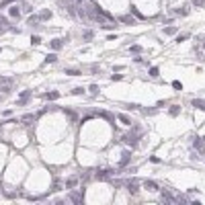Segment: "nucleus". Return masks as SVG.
Instances as JSON below:
<instances>
[{
  "label": "nucleus",
  "instance_id": "f257e3e1",
  "mask_svg": "<svg viewBox=\"0 0 205 205\" xmlns=\"http://www.w3.org/2000/svg\"><path fill=\"white\" fill-rule=\"evenodd\" d=\"M140 136H144V129L140 127V125H133V131L131 133H125V136L121 137L123 144H127L131 150H136L137 148V140H140Z\"/></svg>",
  "mask_w": 205,
  "mask_h": 205
},
{
  "label": "nucleus",
  "instance_id": "f03ea898",
  "mask_svg": "<svg viewBox=\"0 0 205 205\" xmlns=\"http://www.w3.org/2000/svg\"><path fill=\"white\" fill-rule=\"evenodd\" d=\"M70 201H74V203H82L84 201V189H70Z\"/></svg>",
  "mask_w": 205,
  "mask_h": 205
},
{
  "label": "nucleus",
  "instance_id": "7ed1b4c3",
  "mask_svg": "<svg viewBox=\"0 0 205 205\" xmlns=\"http://www.w3.org/2000/svg\"><path fill=\"white\" fill-rule=\"evenodd\" d=\"M31 96H33V90H20L19 99H17V105H20V107H23V105H27Z\"/></svg>",
  "mask_w": 205,
  "mask_h": 205
},
{
  "label": "nucleus",
  "instance_id": "20e7f679",
  "mask_svg": "<svg viewBox=\"0 0 205 205\" xmlns=\"http://www.w3.org/2000/svg\"><path fill=\"white\" fill-rule=\"evenodd\" d=\"M125 189H127V193H129V195H136V193L140 191V183H137L136 178H129V181L125 183Z\"/></svg>",
  "mask_w": 205,
  "mask_h": 205
},
{
  "label": "nucleus",
  "instance_id": "39448f33",
  "mask_svg": "<svg viewBox=\"0 0 205 205\" xmlns=\"http://www.w3.org/2000/svg\"><path fill=\"white\" fill-rule=\"evenodd\" d=\"M64 43H66V39H62V37H55V39L49 41V49H51V51H60V49L64 47Z\"/></svg>",
  "mask_w": 205,
  "mask_h": 205
},
{
  "label": "nucleus",
  "instance_id": "423d86ee",
  "mask_svg": "<svg viewBox=\"0 0 205 205\" xmlns=\"http://www.w3.org/2000/svg\"><path fill=\"white\" fill-rule=\"evenodd\" d=\"M35 119H37V115H35V113H25V115L19 119V123H23L25 127H29L31 123H35Z\"/></svg>",
  "mask_w": 205,
  "mask_h": 205
},
{
  "label": "nucleus",
  "instance_id": "0eeeda50",
  "mask_svg": "<svg viewBox=\"0 0 205 205\" xmlns=\"http://www.w3.org/2000/svg\"><path fill=\"white\" fill-rule=\"evenodd\" d=\"M160 203H177V197H174L170 191H162V195H160Z\"/></svg>",
  "mask_w": 205,
  "mask_h": 205
},
{
  "label": "nucleus",
  "instance_id": "6e6552de",
  "mask_svg": "<svg viewBox=\"0 0 205 205\" xmlns=\"http://www.w3.org/2000/svg\"><path fill=\"white\" fill-rule=\"evenodd\" d=\"M142 187L146 189V191H150V193H156L158 189H160V187H158V183H156V181H152V178H150V181H144Z\"/></svg>",
  "mask_w": 205,
  "mask_h": 205
},
{
  "label": "nucleus",
  "instance_id": "1a4fd4ad",
  "mask_svg": "<svg viewBox=\"0 0 205 205\" xmlns=\"http://www.w3.org/2000/svg\"><path fill=\"white\" fill-rule=\"evenodd\" d=\"M193 148L203 154V152H205V140H203V137H193Z\"/></svg>",
  "mask_w": 205,
  "mask_h": 205
},
{
  "label": "nucleus",
  "instance_id": "9d476101",
  "mask_svg": "<svg viewBox=\"0 0 205 205\" xmlns=\"http://www.w3.org/2000/svg\"><path fill=\"white\" fill-rule=\"evenodd\" d=\"M111 174H113V170H107V168H99L95 177L99 178V181H105V178H109Z\"/></svg>",
  "mask_w": 205,
  "mask_h": 205
},
{
  "label": "nucleus",
  "instance_id": "9b49d317",
  "mask_svg": "<svg viewBox=\"0 0 205 205\" xmlns=\"http://www.w3.org/2000/svg\"><path fill=\"white\" fill-rule=\"evenodd\" d=\"M37 17H39V20L43 23V20H49V19H51V17H54V13H51V10H47V8H43V10H39V13H37Z\"/></svg>",
  "mask_w": 205,
  "mask_h": 205
},
{
  "label": "nucleus",
  "instance_id": "f8f14e48",
  "mask_svg": "<svg viewBox=\"0 0 205 205\" xmlns=\"http://www.w3.org/2000/svg\"><path fill=\"white\" fill-rule=\"evenodd\" d=\"M76 184H78V177H70V178H66L64 187L66 189H76Z\"/></svg>",
  "mask_w": 205,
  "mask_h": 205
},
{
  "label": "nucleus",
  "instance_id": "ddd939ff",
  "mask_svg": "<svg viewBox=\"0 0 205 205\" xmlns=\"http://www.w3.org/2000/svg\"><path fill=\"white\" fill-rule=\"evenodd\" d=\"M8 29H10V23H8V19L0 17V35H2V33H6Z\"/></svg>",
  "mask_w": 205,
  "mask_h": 205
},
{
  "label": "nucleus",
  "instance_id": "4468645a",
  "mask_svg": "<svg viewBox=\"0 0 205 205\" xmlns=\"http://www.w3.org/2000/svg\"><path fill=\"white\" fill-rule=\"evenodd\" d=\"M193 107L199 111H205V101L203 99H193Z\"/></svg>",
  "mask_w": 205,
  "mask_h": 205
},
{
  "label": "nucleus",
  "instance_id": "2eb2a0df",
  "mask_svg": "<svg viewBox=\"0 0 205 205\" xmlns=\"http://www.w3.org/2000/svg\"><path fill=\"white\" fill-rule=\"evenodd\" d=\"M58 62V54L55 51H49L47 55H45V64H55Z\"/></svg>",
  "mask_w": 205,
  "mask_h": 205
},
{
  "label": "nucleus",
  "instance_id": "dca6fc26",
  "mask_svg": "<svg viewBox=\"0 0 205 205\" xmlns=\"http://www.w3.org/2000/svg\"><path fill=\"white\" fill-rule=\"evenodd\" d=\"M39 17H37V14H33V17H29L27 19V25H31V27H39Z\"/></svg>",
  "mask_w": 205,
  "mask_h": 205
},
{
  "label": "nucleus",
  "instance_id": "f3484780",
  "mask_svg": "<svg viewBox=\"0 0 205 205\" xmlns=\"http://www.w3.org/2000/svg\"><path fill=\"white\" fill-rule=\"evenodd\" d=\"M117 119H119V121H121L123 125H133V121H131V119H129L127 115H123V113H119V115H117Z\"/></svg>",
  "mask_w": 205,
  "mask_h": 205
},
{
  "label": "nucleus",
  "instance_id": "a211bd4d",
  "mask_svg": "<svg viewBox=\"0 0 205 205\" xmlns=\"http://www.w3.org/2000/svg\"><path fill=\"white\" fill-rule=\"evenodd\" d=\"M129 158H131V152H129V150H125V152L121 154V162H119V164H121V166H125V164L129 162Z\"/></svg>",
  "mask_w": 205,
  "mask_h": 205
},
{
  "label": "nucleus",
  "instance_id": "6ab92c4d",
  "mask_svg": "<svg viewBox=\"0 0 205 205\" xmlns=\"http://www.w3.org/2000/svg\"><path fill=\"white\" fill-rule=\"evenodd\" d=\"M45 99H47V101H58V99H60V92H58V90H51V92H45Z\"/></svg>",
  "mask_w": 205,
  "mask_h": 205
},
{
  "label": "nucleus",
  "instance_id": "aec40b11",
  "mask_svg": "<svg viewBox=\"0 0 205 205\" xmlns=\"http://www.w3.org/2000/svg\"><path fill=\"white\" fill-rule=\"evenodd\" d=\"M168 113H170V117H177V115H181V107H178V105H170V109H168Z\"/></svg>",
  "mask_w": 205,
  "mask_h": 205
},
{
  "label": "nucleus",
  "instance_id": "412c9836",
  "mask_svg": "<svg viewBox=\"0 0 205 205\" xmlns=\"http://www.w3.org/2000/svg\"><path fill=\"white\" fill-rule=\"evenodd\" d=\"M10 17H13V19H19V17H20V8L17 6V4L10 6Z\"/></svg>",
  "mask_w": 205,
  "mask_h": 205
},
{
  "label": "nucleus",
  "instance_id": "4be33fe9",
  "mask_svg": "<svg viewBox=\"0 0 205 205\" xmlns=\"http://www.w3.org/2000/svg\"><path fill=\"white\" fill-rule=\"evenodd\" d=\"M121 23H125V25H136V19L129 17V14H125V17H121Z\"/></svg>",
  "mask_w": 205,
  "mask_h": 205
},
{
  "label": "nucleus",
  "instance_id": "5701e85b",
  "mask_svg": "<svg viewBox=\"0 0 205 205\" xmlns=\"http://www.w3.org/2000/svg\"><path fill=\"white\" fill-rule=\"evenodd\" d=\"M174 13H177V14H181V17H187V14L191 13V8H189V6H183V8H177Z\"/></svg>",
  "mask_w": 205,
  "mask_h": 205
},
{
  "label": "nucleus",
  "instance_id": "b1692460",
  "mask_svg": "<svg viewBox=\"0 0 205 205\" xmlns=\"http://www.w3.org/2000/svg\"><path fill=\"white\" fill-rule=\"evenodd\" d=\"M82 37H84V39H86V41H90V39H92V37H95V33H92L90 29H86V31H82Z\"/></svg>",
  "mask_w": 205,
  "mask_h": 205
},
{
  "label": "nucleus",
  "instance_id": "393cba45",
  "mask_svg": "<svg viewBox=\"0 0 205 205\" xmlns=\"http://www.w3.org/2000/svg\"><path fill=\"white\" fill-rule=\"evenodd\" d=\"M99 117H102V119H107V121H113V119H115V117L111 115V113H107V111H101V113H99Z\"/></svg>",
  "mask_w": 205,
  "mask_h": 205
},
{
  "label": "nucleus",
  "instance_id": "a878e982",
  "mask_svg": "<svg viewBox=\"0 0 205 205\" xmlns=\"http://www.w3.org/2000/svg\"><path fill=\"white\" fill-rule=\"evenodd\" d=\"M66 74H70V76H80L82 72H80V70H76V68H66Z\"/></svg>",
  "mask_w": 205,
  "mask_h": 205
},
{
  "label": "nucleus",
  "instance_id": "bb28decb",
  "mask_svg": "<svg viewBox=\"0 0 205 205\" xmlns=\"http://www.w3.org/2000/svg\"><path fill=\"white\" fill-rule=\"evenodd\" d=\"M150 76L152 78H158V76H160V70H158L156 66H150Z\"/></svg>",
  "mask_w": 205,
  "mask_h": 205
},
{
  "label": "nucleus",
  "instance_id": "cd10ccee",
  "mask_svg": "<svg viewBox=\"0 0 205 205\" xmlns=\"http://www.w3.org/2000/svg\"><path fill=\"white\" fill-rule=\"evenodd\" d=\"M39 43H41L39 35H31V45H39Z\"/></svg>",
  "mask_w": 205,
  "mask_h": 205
},
{
  "label": "nucleus",
  "instance_id": "c85d7f7f",
  "mask_svg": "<svg viewBox=\"0 0 205 205\" xmlns=\"http://www.w3.org/2000/svg\"><path fill=\"white\" fill-rule=\"evenodd\" d=\"M177 33V27H166L164 29V35H174Z\"/></svg>",
  "mask_w": 205,
  "mask_h": 205
},
{
  "label": "nucleus",
  "instance_id": "c756f323",
  "mask_svg": "<svg viewBox=\"0 0 205 205\" xmlns=\"http://www.w3.org/2000/svg\"><path fill=\"white\" fill-rule=\"evenodd\" d=\"M64 113H66V115H68L70 119H72V121H76V113H74V111H68V109H64Z\"/></svg>",
  "mask_w": 205,
  "mask_h": 205
},
{
  "label": "nucleus",
  "instance_id": "7c9ffc66",
  "mask_svg": "<svg viewBox=\"0 0 205 205\" xmlns=\"http://www.w3.org/2000/svg\"><path fill=\"white\" fill-rule=\"evenodd\" d=\"M82 92H84V88H82V86H76V88H72V95H82Z\"/></svg>",
  "mask_w": 205,
  "mask_h": 205
},
{
  "label": "nucleus",
  "instance_id": "2f4dec72",
  "mask_svg": "<svg viewBox=\"0 0 205 205\" xmlns=\"http://www.w3.org/2000/svg\"><path fill=\"white\" fill-rule=\"evenodd\" d=\"M189 37V33H181V35H177V43H181V41H184Z\"/></svg>",
  "mask_w": 205,
  "mask_h": 205
},
{
  "label": "nucleus",
  "instance_id": "473e14b6",
  "mask_svg": "<svg viewBox=\"0 0 205 205\" xmlns=\"http://www.w3.org/2000/svg\"><path fill=\"white\" fill-rule=\"evenodd\" d=\"M193 6H197V8L205 6V0H193Z\"/></svg>",
  "mask_w": 205,
  "mask_h": 205
},
{
  "label": "nucleus",
  "instance_id": "72a5a7b5",
  "mask_svg": "<svg viewBox=\"0 0 205 205\" xmlns=\"http://www.w3.org/2000/svg\"><path fill=\"white\" fill-rule=\"evenodd\" d=\"M172 88H177V90H183V84L178 80H172Z\"/></svg>",
  "mask_w": 205,
  "mask_h": 205
},
{
  "label": "nucleus",
  "instance_id": "f704fd0d",
  "mask_svg": "<svg viewBox=\"0 0 205 205\" xmlns=\"http://www.w3.org/2000/svg\"><path fill=\"white\" fill-rule=\"evenodd\" d=\"M131 51L133 54H142V45H131Z\"/></svg>",
  "mask_w": 205,
  "mask_h": 205
},
{
  "label": "nucleus",
  "instance_id": "c9c22d12",
  "mask_svg": "<svg viewBox=\"0 0 205 205\" xmlns=\"http://www.w3.org/2000/svg\"><path fill=\"white\" fill-rule=\"evenodd\" d=\"M150 162H152V164H160V162H162V160H160V158H158V156H150Z\"/></svg>",
  "mask_w": 205,
  "mask_h": 205
},
{
  "label": "nucleus",
  "instance_id": "e433bc0d",
  "mask_svg": "<svg viewBox=\"0 0 205 205\" xmlns=\"http://www.w3.org/2000/svg\"><path fill=\"white\" fill-rule=\"evenodd\" d=\"M90 92H92V95H99V86H96V84H90Z\"/></svg>",
  "mask_w": 205,
  "mask_h": 205
},
{
  "label": "nucleus",
  "instance_id": "4c0bfd02",
  "mask_svg": "<svg viewBox=\"0 0 205 205\" xmlns=\"http://www.w3.org/2000/svg\"><path fill=\"white\" fill-rule=\"evenodd\" d=\"M121 78H123L121 74H113V76H111V80H113V82H115V80H121Z\"/></svg>",
  "mask_w": 205,
  "mask_h": 205
},
{
  "label": "nucleus",
  "instance_id": "58836bf2",
  "mask_svg": "<svg viewBox=\"0 0 205 205\" xmlns=\"http://www.w3.org/2000/svg\"><path fill=\"white\" fill-rule=\"evenodd\" d=\"M54 191H60V181H54Z\"/></svg>",
  "mask_w": 205,
  "mask_h": 205
},
{
  "label": "nucleus",
  "instance_id": "ea45409f",
  "mask_svg": "<svg viewBox=\"0 0 205 205\" xmlns=\"http://www.w3.org/2000/svg\"><path fill=\"white\" fill-rule=\"evenodd\" d=\"M0 131H2V123H0Z\"/></svg>",
  "mask_w": 205,
  "mask_h": 205
},
{
  "label": "nucleus",
  "instance_id": "a19ab883",
  "mask_svg": "<svg viewBox=\"0 0 205 205\" xmlns=\"http://www.w3.org/2000/svg\"><path fill=\"white\" fill-rule=\"evenodd\" d=\"M0 54H2V45H0Z\"/></svg>",
  "mask_w": 205,
  "mask_h": 205
}]
</instances>
